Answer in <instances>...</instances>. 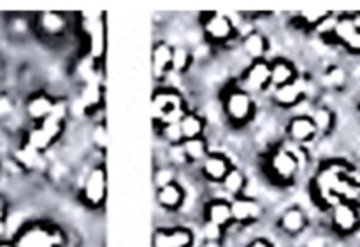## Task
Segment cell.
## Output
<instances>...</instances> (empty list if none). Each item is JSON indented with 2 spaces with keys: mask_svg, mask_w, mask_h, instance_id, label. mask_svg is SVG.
I'll use <instances>...</instances> for the list:
<instances>
[{
  "mask_svg": "<svg viewBox=\"0 0 360 247\" xmlns=\"http://www.w3.org/2000/svg\"><path fill=\"white\" fill-rule=\"evenodd\" d=\"M302 168V158L292 147L278 144L264 154L262 171L266 178L280 188H290L295 185Z\"/></svg>",
  "mask_w": 360,
  "mask_h": 247,
  "instance_id": "1",
  "label": "cell"
},
{
  "mask_svg": "<svg viewBox=\"0 0 360 247\" xmlns=\"http://www.w3.org/2000/svg\"><path fill=\"white\" fill-rule=\"evenodd\" d=\"M220 105L225 121L234 130L248 126L257 116L255 97L243 90L236 81H231L221 88Z\"/></svg>",
  "mask_w": 360,
  "mask_h": 247,
  "instance_id": "2",
  "label": "cell"
},
{
  "mask_svg": "<svg viewBox=\"0 0 360 247\" xmlns=\"http://www.w3.org/2000/svg\"><path fill=\"white\" fill-rule=\"evenodd\" d=\"M108 200V167L105 161L94 163L84 174L83 182L77 188V202L91 213L104 211Z\"/></svg>",
  "mask_w": 360,
  "mask_h": 247,
  "instance_id": "3",
  "label": "cell"
},
{
  "mask_svg": "<svg viewBox=\"0 0 360 247\" xmlns=\"http://www.w3.org/2000/svg\"><path fill=\"white\" fill-rule=\"evenodd\" d=\"M188 109L185 98L176 88L158 86L151 95V118L155 128L167 123H178Z\"/></svg>",
  "mask_w": 360,
  "mask_h": 247,
  "instance_id": "4",
  "label": "cell"
},
{
  "mask_svg": "<svg viewBox=\"0 0 360 247\" xmlns=\"http://www.w3.org/2000/svg\"><path fill=\"white\" fill-rule=\"evenodd\" d=\"M9 239L14 247H63L65 244V237L55 225L39 220L23 223Z\"/></svg>",
  "mask_w": 360,
  "mask_h": 247,
  "instance_id": "5",
  "label": "cell"
},
{
  "mask_svg": "<svg viewBox=\"0 0 360 247\" xmlns=\"http://www.w3.org/2000/svg\"><path fill=\"white\" fill-rule=\"evenodd\" d=\"M199 27L204 41L211 46H227L239 41V28L229 14L206 11L199 14Z\"/></svg>",
  "mask_w": 360,
  "mask_h": 247,
  "instance_id": "6",
  "label": "cell"
},
{
  "mask_svg": "<svg viewBox=\"0 0 360 247\" xmlns=\"http://www.w3.org/2000/svg\"><path fill=\"white\" fill-rule=\"evenodd\" d=\"M330 230L340 237H350L360 230V203L352 200H338L329 209Z\"/></svg>",
  "mask_w": 360,
  "mask_h": 247,
  "instance_id": "7",
  "label": "cell"
},
{
  "mask_svg": "<svg viewBox=\"0 0 360 247\" xmlns=\"http://www.w3.org/2000/svg\"><path fill=\"white\" fill-rule=\"evenodd\" d=\"M30 28L41 41H60L69 32V16L65 13H35L32 14Z\"/></svg>",
  "mask_w": 360,
  "mask_h": 247,
  "instance_id": "8",
  "label": "cell"
},
{
  "mask_svg": "<svg viewBox=\"0 0 360 247\" xmlns=\"http://www.w3.org/2000/svg\"><path fill=\"white\" fill-rule=\"evenodd\" d=\"M239 86L250 95H260L271 90V69L269 60H257V62H250L248 65L243 69L238 79H234Z\"/></svg>",
  "mask_w": 360,
  "mask_h": 247,
  "instance_id": "9",
  "label": "cell"
},
{
  "mask_svg": "<svg viewBox=\"0 0 360 247\" xmlns=\"http://www.w3.org/2000/svg\"><path fill=\"white\" fill-rule=\"evenodd\" d=\"M56 100L58 97L46 90H35L28 93L23 100V107H21L28 125H41L44 119H48L55 111Z\"/></svg>",
  "mask_w": 360,
  "mask_h": 247,
  "instance_id": "10",
  "label": "cell"
},
{
  "mask_svg": "<svg viewBox=\"0 0 360 247\" xmlns=\"http://www.w3.org/2000/svg\"><path fill=\"white\" fill-rule=\"evenodd\" d=\"M231 213L234 227H253L264 220L266 209H264L262 202L253 196L241 195L231 199Z\"/></svg>",
  "mask_w": 360,
  "mask_h": 247,
  "instance_id": "11",
  "label": "cell"
},
{
  "mask_svg": "<svg viewBox=\"0 0 360 247\" xmlns=\"http://www.w3.org/2000/svg\"><path fill=\"white\" fill-rule=\"evenodd\" d=\"M308 81L302 79L301 76H299L297 81L287 84V86L273 88L271 90V102H273L274 107L283 109V111H290V109L299 107V105L308 100Z\"/></svg>",
  "mask_w": 360,
  "mask_h": 247,
  "instance_id": "12",
  "label": "cell"
},
{
  "mask_svg": "<svg viewBox=\"0 0 360 247\" xmlns=\"http://www.w3.org/2000/svg\"><path fill=\"white\" fill-rule=\"evenodd\" d=\"M285 133H287V139L299 147L308 146L319 139V132H316L309 114L290 116L287 125H285Z\"/></svg>",
  "mask_w": 360,
  "mask_h": 247,
  "instance_id": "13",
  "label": "cell"
},
{
  "mask_svg": "<svg viewBox=\"0 0 360 247\" xmlns=\"http://www.w3.org/2000/svg\"><path fill=\"white\" fill-rule=\"evenodd\" d=\"M199 167L200 175H202L204 181L210 182V185L220 186V182L225 179V175L232 171L234 163H232L231 158L225 153H221V151H210L207 156L199 163Z\"/></svg>",
  "mask_w": 360,
  "mask_h": 247,
  "instance_id": "14",
  "label": "cell"
},
{
  "mask_svg": "<svg viewBox=\"0 0 360 247\" xmlns=\"http://www.w3.org/2000/svg\"><path fill=\"white\" fill-rule=\"evenodd\" d=\"M309 227V218L301 206H290L278 216L276 228L287 237H299Z\"/></svg>",
  "mask_w": 360,
  "mask_h": 247,
  "instance_id": "15",
  "label": "cell"
},
{
  "mask_svg": "<svg viewBox=\"0 0 360 247\" xmlns=\"http://www.w3.org/2000/svg\"><path fill=\"white\" fill-rule=\"evenodd\" d=\"M239 48L250 62H257V60H267L271 42L264 32L252 28V30L239 35Z\"/></svg>",
  "mask_w": 360,
  "mask_h": 247,
  "instance_id": "16",
  "label": "cell"
},
{
  "mask_svg": "<svg viewBox=\"0 0 360 247\" xmlns=\"http://www.w3.org/2000/svg\"><path fill=\"white\" fill-rule=\"evenodd\" d=\"M202 221H210V223L224 228L225 232L231 227H234L231 213V200L221 199V196H214V199L207 200L202 206Z\"/></svg>",
  "mask_w": 360,
  "mask_h": 247,
  "instance_id": "17",
  "label": "cell"
},
{
  "mask_svg": "<svg viewBox=\"0 0 360 247\" xmlns=\"http://www.w3.org/2000/svg\"><path fill=\"white\" fill-rule=\"evenodd\" d=\"M195 234L186 227L160 228L153 235V247H193Z\"/></svg>",
  "mask_w": 360,
  "mask_h": 247,
  "instance_id": "18",
  "label": "cell"
},
{
  "mask_svg": "<svg viewBox=\"0 0 360 247\" xmlns=\"http://www.w3.org/2000/svg\"><path fill=\"white\" fill-rule=\"evenodd\" d=\"M186 193L185 186L179 181L171 182V185L164 186V188L155 189V200H157V206L160 207L165 213H178L183 209L186 202Z\"/></svg>",
  "mask_w": 360,
  "mask_h": 247,
  "instance_id": "19",
  "label": "cell"
},
{
  "mask_svg": "<svg viewBox=\"0 0 360 247\" xmlns=\"http://www.w3.org/2000/svg\"><path fill=\"white\" fill-rule=\"evenodd\" d=\"M269 69L271 90H273V88L287 86V84L297 81L299 76H301L297 65H295L290 58H287V56H276V58L269 60Z\"/></svg>",
  "mask_w": 360,
  "mask_h": 247,
  "instance_id": "20",
  "label": "cell"
},
{
  "mask_svg": "<svg viewBox=\"0 0 360 247\" xmlns=\"http://www.w3.org/2000/svg\"><path fill=\"white\" fill-rule=\"evenodd\" d=\"M172 44L167 41H155L151 46V74L157 81H164L171 76Z\"/></svg>",
  "mask_w": 360,
  "mask_h": 247,
  "instance_id": "21",
  "label": "cell"
},
{
  "mask_svg": "<svg viewBox=\"0 0 360 247\" xmlns=\"http://www.w3.org/2000/svg\"><path fill=\"white\" fill-rule=\"evenodd\" d=\"M179 128H181L183 140L188 139H199V137H207L206 128L207 121L200 112L188 109L181 119H179Z\"/></svg>",
  "mask_w": 360,
  "mask_h": 247,
  "instance_id": "22",
  "label": "cell"
},
{
  "mask_svg": "<svg viewBox=\"0 0 360 247\" xmlns=\"http://www.w3.org/2000/svg\"><path fill=\"white\" fill-rule=\"evenodd\" d=\"M220 188L224 189L225 195L229 196V200L236 199V196L246 195V188H248V178H246L245 172L239 167H232V171L225 175L224 181L220 182Z\"/></svg>",
  "mask_w": 360,
  "mask_h": 247,
  "instance_id": "23",
  "label": "cell"
},
{
  "mask_svg": "<svg viewBox=\"0 0 360 247\" xmlns=\"http://www.w3.org/2000/svg\"><path fill=\"white\" fill-rule=\"evenodd\" d=\"M309 118L313 119L319 137H329L333 130L336 128V112L329 107V105H316L311 112Z\"/></svg>",
  "mask_w": 360,
  "mask_h": 247,
  "instance_id": "24",
  "label": "cell"
},
{
  "mask_svg": "<svg viewBox=\"0 0 360 247\" xmlns=\"http://www.w3.org/2000/svg\"><path fill=\"white\" fill-rule=\"evenodd\" d=\"M355 34H357V28H355L354 20H352V14L350 13L338 14L336 27H334L333 34H330V37L327 39V42H330V44L345 46Z\"/></svg>",
  "mask_w": 360,
  "mask_h": 247,
  "instance_id": "25",
  "label": "cell"
},
{
  "mask_svg": "<svg viewBox=\"0 0 360 247\" xmlns=\"http://www.w3.org/2000/svg\"><path fill=\"white\" fill-rule=\"evenodd\" d=\"M195 63V53L188 46H172V67L171 72L176 76H185L192 70Z\"/></svg>",
  "mask_w": 360,
  "mask_h": 247,
  "instance_id": "26",
  "label": "cell"
},
{
  "mask_svg": "<svg viewBox=\"0 0 360 247\" xmlns=\"http://www.w3.org/2000/svg\"><path fill=\"white\" fill-rule=\"evenodd\" d=\"M181 149L185 153L188 165H199L210 153V140H207V137L183 140Z\"/></svg>",
  "mask_w": 360,
  "mask_h": 247,
  "instance_id": "27",
  "label": "cell"
},
{
  "mask_svg": "<svg viewBox=\"0 0 360 247\" xmlns=\"http://www.w3.org/2000/svg\"><path fill=\"white\" fill-rule=\"evenodd\" d=\"M329 14V11L326 13H313V11H301V13H295L292 16V27H295L297 30L306 32V34H311L316 30L320 23L323 21V18Z\"/></svg>",
  "mask_w": 360,
  "mask_h": 247,
  "instance_id": "28",
  "label": "cell"
},
{
  "mask_svg": "<svg viewBox=\"0 0 360 247\" xmlns=\"http://www.w3.org/2000/svg\"><path fill=\"white\" fill-rule=\"evenodd\" d=\"M179 181V171L169 163H158L153 171V186L155 189L164 188V186L171 185V182Z\"/></svg>",
  "mask_w": 360,
  "mask_h": 247,
  "instance_id": "29",
  "label": "cell"
},
{
  "mask_svg": "<svg viewBox=\"0 0 360 247\" xmlns=\"http://www.w3.org/2000/svg\"><path fill=\"white\" fill-rule=\"evenodd\" d=\"M348 83V72L345 67L341 65H330L329 69L323 72V84L333 90H341L347 86Z\"/></svg>",
  "mask_w": 360,
  "mask_h": 247,
  "instance_id": "30",
  "label": "cell"
},
{
  "mask_svg": "<svg viewBox=\"0 0 360 247\" xmlns=\"http://www.w3.org/2000/svg\"><path fill=\"white\" fill-rule=\"evenodd\" d=\"M90 140L94 144V149L98 153L105 154L109 144V135H108V125H105V119H98L94 123V128L90 132Z\"/></svg>",
  "mask_w": 360,
  "mask_h": 247,
  "instance_id": "31",
  "label": "cell"
},
{
  "mask_svg": "<svg viewBox=\"0 0 360 247\" xmlns=\"http://www.w3.org/2000/svg\"><path fill=\"white\" fill-rule=\"evenodd\" d=\"M157 133L167 146H179L183 142V133L178 123H167V125L157 126Z\"/></svg>",
  "mask_w": 360,
  "mask_h": 247,
  "instance_id": "32",
  "label": "cell"
},
{
  "mask_svg": "<svg viewBox=\"0 0 360 247\" xmlns=\"http://www.w3.org/2000/svg\"><path fill=\"white\" fill-rule=\"evenodd\" d=\"M225 234H227V232H225L224 228L217 227V225L210 223V221H202V223H200V235H202V241L224 242Z\"/></svg>",
  "mask_w": 360,
  "mask_h": 247,
  "instance_id": "33",
  "label": "cell"
},
{
  "mask_svg": "<svg viewBox=\"0 0 360 247\" xmlns=\"http://www.w3.org/2000/svg\"><path fill=\"white\" fill-rule=\"evenodd\" d=\"M7 232H9V206H7L6 199L0 195V241L9 239Z\"/></svg>",
  "mask_w": 360,
  "mask_h": 247,
  "instance_id": "34",
  "label": "cell"
},
{
  "mask_svg": "<svg viewBox=\"0 0 360 247\" xmlns=\"http://www.w3.org/2000/svg\"><path fill=\"white\" fill-rule=\"evenodd\" d=\"M14 100L7 93H0V121H6L14 112Z\"/></svg>",
  "mask_w": 360,
  "mask_h": 247,
  "instance_id": "35",
  "label": "cell"
},
{
  "mask_svg": "<svg viewBox=\"0 0 360 247\" xmlns=\"http://www.w3.org/2000/svg\"><path fill=\"white\" fill-rule=\"evenodd\" d=\"M343 48L347 49L348 53H352V55H360V32H357V34H355L354 37L343 46Z\"/></svg>",
  "mask_w": 360,
  "mask_h": 247,
  "instance_id": "36",
  "label": "cell"
},
{
  "mask_svg": "<svg viewBox=\"0 0 360 247\" xmlns=\"http://www.w3.org/2000/svg\"><path fill=\"white\" fill-rule=\"evenodd\" d=\"M245 247H274L273 242L267 237H255L248 242Z\"/></svg>",
  "mask_w": 360,
  "mask_h": 247,
  "instance_id": "37",
  "label": "cell"
},
{
  "mask_svg": "<svg viewBox=\"0 0 360 247\" xmlns=\"http://www.w3.org/2000/svg\"><path fill=\"white\" fill-rule=\"evenodd\" d=\"M304 247H327V241L323 235H313Z\"/></svg>",
  "mask_w": 360,
  "mask_h": 247,
  "instance_id": "38",
  "label": "cell"
},
{
  "mask_svg": "<svg viewBox=\"0 0 360 247\" xmlns=\"http://www.w3.org/2000/svg\"><path fill=\"white\" fill-rule=\"evenodd\" d=\"M199 247H225L224 242H211V241H202V244Z\"/></svg>",
  "mask_w": 360,
  "mask_h": 247,
  "instance_id": "39",
  "label": "cell"
}]
</instances>
